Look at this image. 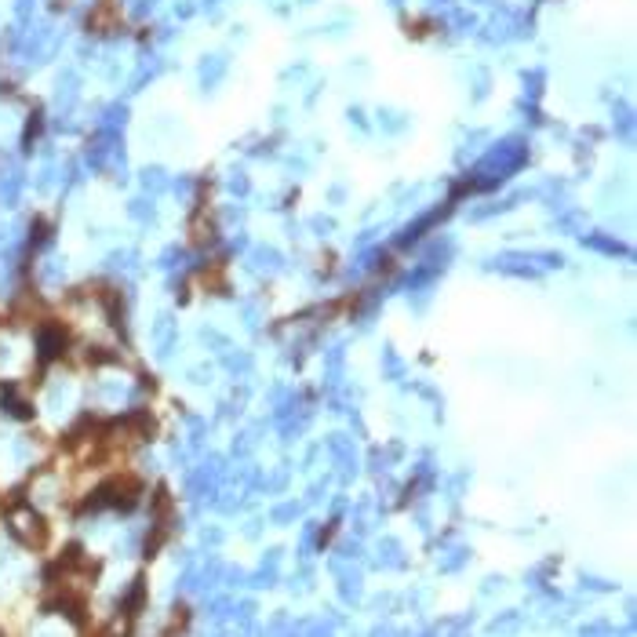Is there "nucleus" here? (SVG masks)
<instances>
[{
	"label": "nucleus",
	"instance_id": "obj_1",
	"mask_svg": "<svg viewBox=\"0 0 637 637\" xmlns=\"http://www.w3.org/2000/svg\"><path fill=\"white\" fill-rule=\"evenodd\" d=\"M8 517H11V532L22 539L26 546H44V539H48V524H44V517H36L26 503H15V506L8 510Z\"/></svg>",
	"mask_w": 637,
	"mask_h": 637
},
{
	"label": "nucleus",
	"instance_id": "obj_2",
	"mask_svg": "<svg viewBox=\"0 0 637 637\" xmlns=\"http://www.w3.org/2000/svg\"><path fill=\"white\" fill-rule=\"evenodd\" d=\"M66 346H69V332H66L62 324L48 321V324L41 328V357H44V360H55V357L66 350Z\"/></svg>",
	"mask_w": 637,
	"mask_h": 637
}]
</instances>
